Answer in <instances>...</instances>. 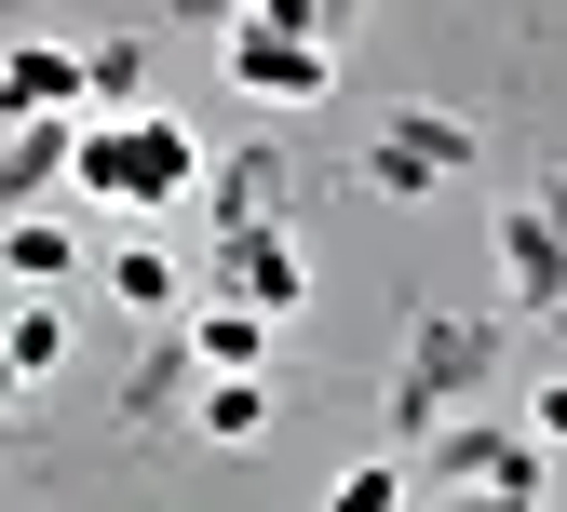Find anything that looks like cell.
<instances>
[{
    "label": "cell",
    "mask_w": 567,
    "mask_h": 512,
    "mask_svg": "<svg viewBox=\"0 0 567 512\" xmlns=\"http://www.w3.org/2000/svg\"><path fill=\"white\" fill-rule=\"evenodd\" d=\"M203 189V135L176 108H95L82 122V202L109 216H176Z\"/></svg>",
    "instance_id": "cell-1"
},
{
    "label": "cell",
    "mask_w": 567,
    "mask_h": 512,
    "mask_svg": "<svg viewBox=\"0 0 567 512\" xmlns=\"http://www.w3.org/2000/svg\"><path fill=\"white\" fill-rule=\"evenodd\" d=\"M217 67H230V95H257V108H324L338 95V41L324 28H230Z\"/></svg>",
    "instance_id": "cell-2"
},
{
    "label": "cell",
    "mask_w": 567,
    "mask_h": 512,
    "mask_svg": "<svg viewBox=\"0 0 567 512\" xmlns=\"http://www.w3.org/2000/svg\"><path fill=\"white\" fill-rule=\"evenodd\" d=\"M501 270H514V311L567 324V176H554V189H527V202L501 216Z\"/></svg>",
    "instance_id": "cell-3"
},
{
    "label": "cell",
    "mask_w": 567,
    "mask_h": 512,
    "mask_svg": "<svg viewBox=\"0 0 567 512\" xmlns=\"http://www.w3.org/2000/svg\"><path fill=\"white\" fill-rule=\"evenodd\" d=\"M460 163H473V122H460V108H392V135L365 149V189L419 202V189H446Z\"/></svg>",
    "instance_id": "cell-4"
},
{
    "label": "cell",
    "mask_w": 567,
    "mask_h": 512,
    "mask_svg": "<svg viewBox=\"0 0 567 512\" xmlns=\"http://www.w3.org/2000/svg\"><path fill=\"white\" fill-rule=\"evenodd\" d=\"M0 108L14 122H95V54H68V41H14V67H0Z\"/></svg>",
    "instance_id": "cell-5"
},
{
    "label": "cell",
    "mask_w": 567,
    "mask_h": 512,
    "mask_svg": "<svg viewBox=\"0 0 567 512\" xmlns=\"http://www.w3.org/2000/svg\"><path fill=\"white\" fill-rule=\"evenodd\" d=\"M217 297H230V311H270V324H284V311L311 297V257L284 243V230H217Z\"/></svg>",
    "instance_id": "cell-6"
},
{
    "label": "cell",
    "mask_w": 567,
    "mask_h": 512,
    "mask_svg": "<svg viewBox=\"0 0 567 512\" xmlns=\"http://www.w3.org/2000/svg\"><path fill=\"white\" fill-rule=\"evenodd\" d=\"M446 499H514V512H540V431H446Z\"/></svg>",
    "instance_id": "cell-7"
},
{
    "label": "cell",
    "mask_w": 567,
    "mask_h": 512,
    "mask_svg": "<svg viewBox=\"0 0 567 512\" xmlns=\"http://www.w3.org/2000/svg\"><path fill=\"white\" fill-rule=\"evenodd\" d=\"M189 364L203 378H270V311H189Z\"/></svg>",
    "instance_id": "cell-8"
},
{
    "label": "cell",
    "mask_w": 567,
    "mask_h": 512,
    "mask_svg": "<svg viewBox=\"0 0 567 512\" xmlns=\"http://www.w3.org/2000/svg\"><path fill=\"white\" fill-rule=\"evenodd\" d=\"M473 364H486V324H419V351H405V391H392V405L419 418V405H433V391H460V378H473Z\"/></svg>",
    "instance_id": "cell-9"
},
{
    "label": "cell",
    "mask_w": 567,
    "mask_h": 512,
    "mask_svg": "<svg viewBox=\"0 0 567 512\" xmlns=\"http://www.w3.org/2000/svg\"><path fill=\"white\" fill-rule=\"evenodd\" d=\"M189 431H203V446H257V431H270V378H203V405H189Z\"/></svg>",
    "instance_id": "cell-10"
},
{
    "label": "cell",
    "mask_w": 567,
    "mask_h": 512,
    "mask_svg": "<svg viewBox=\"0 0 567 512\" xmlns=\"http://www.w3.org/2000/svg\"><path fill=\"white\" fill-rule=\"evenodd\" d=\"M0 257H14L28 297H54V283L82 270V230H54V216H14V230H0Z\"/></svg>",
    "instance_id": "cell-11"
},
{
    "label": "cell",
    "mask_w": 567,
    "mask_h": 512,
    "mask_svg": "<svg viewBox=\"0 0 567 512\" xmlns=\"http://www.w3.org/2000/svg\"><path fill=\"white\" fill-rule=\"evenodd\" d=\"M0 364H14V391H41L54 364H68V311H54V297H28L14 324H0Z\"/></svg>",
    "instance_id": "cell-12"
},
{
    "label": "cell",
    "mask_w": 567,
    "mask_h": 512,
    "mask_svg": "<svg viewBox=\"0 0 567 512\" xmlns=\"http://www.w3.org/2000/svg\"><path fill=\"white\" fill-rule=\"evenodd\" d=\"M109 297H122V311H176V297H189V270H176L163 243H109Z\"/></svg>",
    "instance_id": "cell-13"
},
{
    "label": "cell",
    "mask_w": 567,
    "mask_h": 512,
    "mask_svg": "<svg viewBox=\"0 0 567 512\" xmlns=\"http://www.w3.org/2000/svg\"><path fill=\"white\" fill-rule=\"evenodd\" d=\"M324 512H405V459H351L324 485Z\"/></svg>",
    "instance_id": "cell-14"
},
{
    "label": "cell",
    "mask_w": 567,
    "mask_h": 512,
    "mask_svg": "<svg viewBox=\"0 0 567 512\" xmlns=\"http://www.w3.org/2000/svg\"><path fill=\"white\" fill-rule=\"evenodd\" d=\"M135 82H150V54H135V41H95V108H150Z\"/></svg>",
    "instance_id": "cell-15"
},
{
    "label": "cell",
    "mask_w": 567,
    "mask_h": 512,
    "mask_svg": "<svg viewBox=\"0 0 567 512\" xmlns=\"http://www.w3.org/2000/svg\"><path fill=\"white\" fill-rule=\"evenodd\" d=\"M244 28H338V0H244Z\"/></svg>",
    "instance_id": "cell-16"
},
{
    "label": "cell",
    "mask_w": 567,
    "mask_h": 512,
    "mask_svg": "<svg viewBox=\"0 0 567 512\" xmlns=\"http://www.w3.org/2000/svg\"><path fill=\"white\" fill-rule=\"evenodd\" d=\"M527 431H540V446H567V378H540V405H527Z\"/></svg>",
    "instance_id": "cell-17"
},
{
    "label": "cell",
    "mask_w": 567,
    "mask_h": 512,
    "mask_svg": "<svg viewBox=\"0 0 567 512\" xmlns=\"http://www.w3.org/2000/svg\"><path fill=\"white\" fill-rule=\"evenodd\" d=\"M446 512H514V499H446Z\"/></svg>",
    "instance_id": "cell-18"
}]
</instances>
